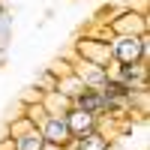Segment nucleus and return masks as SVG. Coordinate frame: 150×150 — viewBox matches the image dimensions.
<instances>
[{
	"label": "nucleus",
	"mask_w": 150,
	"mask_h": 150,
	"mask_svg": "<svg viewBox=\"0 0 150 150\" xmlns=\"http://www.w3.org/2000/svg\"><path fill=\"white\" fill-rule=\"evenodd\" d=\"M36 84H39L42 90H54V87H57V75H54L51 69H45L39 78H36Z\"/></svg>",
	"instance_id": "2eb2a0df"
},
{
	"label": "nucleus",
	"mask_w": 150,
	"mask_h": 150,
	"mask_svg": "<svg viewBox=\"0 0 150 150\" xmlns=\"http://www.w3.org/2000/svg\"><path fill=\"white\" fill-rule=\"evenodd\" d=\"M21 114H27L33 126H39V123L48 117V111L42 108V102H39V99H36V102H21Z\"/></svg>",
	"instance_id": "ddd939ff"
},
{
	"label": "nucleus",
	"mask_w": 150,
	"mask_h": 150,
	"mask_svg": "<svg viewBox=\"0 0 150 150\" xmlns=\"http://www.w3.org/2000/svg\"><path fill=\"white\" fill-rule=\"evenodd\" d=\"M42 141H45V138H42L39 126H33V129H27V132L15 135V150H39Z\"/></svg>",
	"instance_id": "9b49d317"
},
{
	"label": "nucleus",
	"mask_w": 150,
	"mask_h": 150,
	"mask_svg": "<svg viewBox=\"0 0 150 150\" xmlns=\"http://www.w3.org/2000/svg\"><path fill=\"white\" fill-rule=\"evenodd\" d=\"M69 63H72V72L81 78L84 87L99 90V87L105 84V78H108V66H99V63H90V60H81V57H75V54H69Z\"/></svg>",
	"instance_id": "20e7f679"
},
{
	"label": "nucleus",
	"mask_w": 150,
	"mask_h": 150,
	"mask_svg": "<svg viewBox=\"0 0 150 150\" xmlns=\"http://www.w3.org/2000/svg\"><path fill=\"white\" fill-rule=\"evenodd\" d=\"M57 90L63 93V96H69V99H75V96L84 90V84H81V78H78V75L69 69L66 75H60V78H57Z\"/></svg>",
	"instance_id": "9d476101"
},
{
	"label": "nucleus",
	"mask_w": 150,
	"mask_h": 150,
	"mask_svg": "<svg viewBox=\"0 0 150 150\" xmlns=\"http://www.w3.org/2000/svg\"><path fill=\"white\" fill-rule=\"evenodd\" d=\"M75 57L81 60H90V63H99V66H108L111 69V51H108V42L105 39H96V36H81L72 48Z\"/></svg>",
	"instance_id": "7ed1b4c3"
},
{
	"label": "nucleus",
	"mask_w": 150,
	"mask_h": 150,
	"mask_svg": "<svg viewBox=\"0 0 150 150\" xmlns=\"http://www.w3.org/2000/svg\"><path fill=\"white\" fill-rule=\"evenodd\" d=\"M111 36H144L147 33V15L141 9H123L114 18H105Z\"/></svg>",
	"instance_id": "f03ea898"
},
{
	"label": "nucleus",
	"mask_w": 150,
	"mask_h": 150,
	"mask_svg": "<svg viewBox=\"0 0 150 150\" xmlns=\"http://www.w3.org/2000/svg\"><path fill=\"white\" fill-rule=\"evenodd\" d=\"M108 72L126 81L132 90H147V63H111Z\"/></svg>",
	"instance_id": "39448f33"
},
{
	"label": "nucleus",
	"mask_w": 150,
	"mask_h": 150,
	"mask_svg": "<svg viewBox=\"0 0 150 150\" xmlns=\"http://www.w3.org/2000/svg\"><path fill=\"white\" fill-rule=\"evenodd\" d=\"M108 147H111V138H108L99 126L81 138V150H108Z\"/></svg>",
	"instance_id": "f8f14e48"
},
{
	"label": "nucleus",
	"mask_w": 150,
	"mask_h": 150,
	"mask_svg": "<svg viewBox=\"0 0 150 150\" xmlns=\"http://www.w3.org/2000/svg\"><path fill=\"white\" fill-rule=\"evenodd\" d=\"M72 105L87 111V114H93V117H105V96L99 90H93V87H84V90L72 99Z\"/></svg>",
	"instance_id": "0eeeda50"
},
{
	"label": "nucleus",
	"mask_w": 150,
	"mask_h": 150,
	"mask_svg": "<svg viewBox=\"0 0 150 150\" xmlns=\"http://www.w3.org/2000/svg\"><path fill=\"white\" fill-rule=\"evenodd\" d=\"M27 129H33V123H30V117L27 114H15L9 120V126H6V132L15 138V135H21V132H27Z\"/></svg>",
	"instance_id": "4468645a"
},
{
	"label": "nucleus",
	"mask_w": 150,
	"mask_h": 150,
	"mask_svg": "<svg viewBox=\"0 0 150 150\" xmlns=\"http://www.w3.org/2000/svg\"><path fill=\"white\" fill-rule=\"evenodd\" d=\"M39 102H42V108L48 111V114H60V117H66V111L72 108V99H69V96H63L57 87H54V90H45Z\"/></svg>",
	"instance_id": "1a4fd4ad"
},
{
	"label": "nucleus",
	"mask_w": 150,
	"mask_h": 150,
	"mask_svg": "<svg viewBox=\"0 0 150 150\" xmlns=\"http://www.w3.org/2000/svg\"><path fill=\"white\" fill-rule=\"evenodd\" d=\"M66 126H69V135L72 138H84L87 132H93L96 126H99V117H93V114H87V111H81V108H69L66 111Z\"/></svg>",
	"instance_id": "423d86ee"
},
{
	"label": "nucleus",
	"mask_w": 150,
	"mask_h": 150,
	"mask_svg": "<svg viewBox=\"0 0 150 150\" xmlns=\"http://www.w3.org/2000/svg\"><path fill=\"white\" fill-rule=\"evenodd\" d=\"M111 63H147L150 57V39L144 36H111L108 39Z\"/></svg>",
	"instance_id": "f257e3e1"
},
{
	"label": "nucleus",
	"mask_w": 150,
	"mask_h": 150,
	"mask_svg": "<svg viewBox=\"0 0 150 150\" xmlns=\"http://www.w3.org/2000/svg\"><path fill=\"white\" fill-rule=\"evenodd\" d=\"M0 150H15V138L6 132V135H0Z\"/></svg>",
	"instance_id": "dca6fc26"
},
{
	"label": "nucleus",
	"mask_w": 150,
	"mask_h": 150,
	"mask_svg": "<svg viewBox=\"0 0 150 150\" xmlns=\"http://www.w3.org/2000/svg\"><path fill=\"white\" fill-rule=\"evenodd\" d=\"M39 132L45 141H54V144H63L69 138V126H66V117L60 114H48L42 123H39Z\"/></svg>",
	"instance_id": "6e6552de"
}]
</instances>
